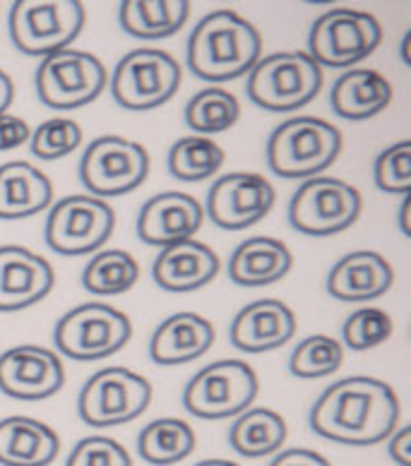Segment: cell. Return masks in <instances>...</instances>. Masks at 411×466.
<instances>
[{
    "label": "cell",
    "mask_w": 411,
    "mask_h": 466,
    "mask_svg": "<svg viewBox=\"0 0 411 466\" xmlns=\"http://www.w3.org/2000/svg\"><path fill=\"white\" fill-rule=\"evenodd\" d=\"M399 400L387 382L354 375L330 385L308 413L313 433L339 445H378L395 433Z\"/></svg>",
    "instance_id": "obj_1"
},
{
    "label": "cell",
    "mask_w": 411,
    "mask_h": 466,
    "mask_svg": "<svg viewBox=\"0 0 411 466\" xmlns=\"http://www.w3.org/2000/svg\"><path fill=\"white\" fill-rule=\"evenodd\" d=\"M262 54V36L233 10H217L198 22L188 39V66L200 80L231 82L251 73Z\"/></svg>",
    "instance_id": "obj_2"
},
{
    "label": "cell",
    "mask_w": 411,
    "mask_h": 466,
    "mask_svg": "<svg viewBox=\"0 0 411 466\" xmlns=\"http://www.w3.org/2000/svg\"><path fill=\"white\" fill-rule=\"evenodd\" d=\"M342 152V133L315 116L279 123L267 140V167L279 178L308 180L323 174Z\"/></svg>",
    "instance_id": "obj_3"
},
{
    "label": "cell",
    "mask_w": 411,
    "mask_h": 466,
    "mask_svg": "<svg viewBox=\"0 0 411 466\" xmlns=\"http://www.w3.org/2000/svg\"><path fill=\"white\" fill-rule=\"evenodd\" d=\"M323 89V67L303 51L260 58L248 73L246 92L255 106L289 114L311 104Z\"/></svg>",
    "instance_id": "obj_4"
},
{
    "label": "cell",
    "mask_w": 411,
    "mask_h": 466,
    "mask_svg": "<svg viewBox=\"0 0 411 466\" xmlns=\"http://www.w3.org/2000/svg\"><path fill=\"white\" fill-rule=\"evenodd\" d=\"M85 20V5L77 0H20L10 7L7 32L20 54L46 58L70 48L80 36Z\"/></svg>",
    "instance_id": "obj_5"
},
{
    "label": "cell",
    "mask_w": 411,
    "mask_h": 466,
    "mask_svg": "<svg viewBox=\"0 0 411 466\" xmlns=\"http://www.w3.org/2000/svg\"><path fill=\"white\" fill-rule=\"evenodd\" d=\"M258 392V373L246 360H217L192 375L183 390V409L205 420L231 419L248 411Z\"/></svg>",
    "instance_id": "obj_6"
},
{
    "label": "cell",
    "mask_w": 411,
    "mask_h": 466,
    "mask_svg": "<svg viewBox=\"0 0 411 466\" xmlns=\"http://www.w3.org/2000/svg\"><path fill=\"white\" fill-rule=\"evenodd\" d=\"M133 337V322L107 303H82L67 310L54 329V341L73 360H101L118 353Z\"/></svg>",
    "instance_id": "obj_7"
},
{
    "label": "cell",
    "mask_w": 411,
    "mask_h": 466,
    "mask_svg": "<svg viewBox=\"0 0 411 466\" xmlns=\"http://www.w3.org/2000/svg\"><path fill=\"white\" fill-rule=\"evenodd\" d=\"M152 385L130 368L111 366L87 380L77 397V413L87 426L111 428L130 423L147 411Z\"/></svg>",
    "instance_id": "obj_8"
},
{
    "label": "cell",
    "mask_w": 411,
    "mask_h": 466,
    "mask_svg": "<svg viewBox=\"0 0 411 466\" xmlns=\"http://www.w3.org/2000/svg\"><path fill=\"white\" fill-rule=\"evenodd\" d=\"M383 27L371 13L354 7H334L313 22L308 56L320 67H352L380 46Z\"/></svg>",
    "instance_id": "obj_9"
},
{
    "label": "cell",
    "mask_w": 411,
    "mask_h": 466,
    "mask_svg": "<svg viewBox=\"0 0 411 466\" xmlns=\"http://www.w3.org/2000/svg\"><path fill=\"white\" fill-rule=\"evenodd\" d=\"M180 66L161 48H138L118 60L111 77L116 104L128 111H152L173 99L180 87Z\"/></svg>",
    "instance_id": "obj_10"
},
{
    "label": "cell",
    "mask_w": 411,
    "mask_h": 466,
    "mask_svg": "<svg viewBox=\"0 0 411 466\" xmlns=\"http://www.w3.org/2000/svg\"><path fill=\"white\" fill-rule=\"evenodd\" d=\"M361 207V193L352 183L330 176H315L292 195L289 224L305 236L325 238L354 227Z\"/></svg>",
    "instance_id": "obj_11"
},
{
    "label": "cell",
    "mask_w": 411,
    "mask_h": 466,
    "mask_svg": "<svg viewBox=\"0 0 411 466\" xmlns=\"http://www.w3.org/2000/svg\"><path fill=\"white\" fill-rule=\"evenodd\" d=\"M107 82L104 63L97 56L77 48H66L41 58L34 77L41 104L56 111H73L92 104L104 92Z\"/></svg>",
    "instance_id": "obj_12"
},
{
    "label": "cell",
    "mask_w": 411,
    "mask_h": 466,
    "mask_svg": "<svg viewBox=\"0 0 411 466\" xmlns=\"http://www.w3.org/2000/svg\"><path fill=\"white\" fill-rule=\"evenodd\" d=\"M116 227V212L107 200L92 195H67L51 207L46 217V246L58 255L99 253L111 238Z\"/></svg>",
    "instance_id": "obj_13"
},
{
    "label": "cell",
    "mask_w": 411,
    "mask_h": 466,
    "mask_svg": "<svg viewBox=\"0 0 411 466\" xmlns=\"http://www.w3.org/2000/svg\"><path fill=\"white\" fill-rule=\"evenodd\" d=\"M149 174V154L142 145L118 135L89 142L80 161V180L92 198L107 200L133 193Z\"/></svg>",
    "instance_id": "obj_14"
},
{
    "label": "cell",
    "mask_w": 411,
    "mask_h": 466,
    "mask_svg": "<svg viewBox=\"0 0 411 466\" xmlns=\"http://www.w3.org/2000/svg\"><path fill=\"white\" fill-rule=\"evenodd\" d=\"M274 200L277 190L270 180L251 171H236L214 180L207 193V214L220 228L243 231L265 219Z\"/></svg>",
    "instance_id": "obj_15"
},
{
    "label": "cell",
    "mask_w": 411,
    "mask_h": 466,
    "mask_svg": "<svg viewBox=\"0 0 411 466\" xmlns=\"http://www.w3.org/2000/svg\"><path fill=\"white\" fill-rule=\"evenodd\" d=\"M66 385L58 353L36 344H22L0 353V392L20 401L54 397Z\"/></svg>",
    "instance_id": "obj_16"
},
{
    "label": "cell",
    "mask_w": 411,
    "mask_h": 466,
    "mask_svg": "<svg viewBox=\"0 0 411 466\" xmlns=\"http://www.w3.org/2000/svg\"><path fill=\"white\" fill-rule=\"evenodd\" d=\"M205 209L188 193H159L149 198L138 214V236L147 246L169 248L190 240L202 228Z\"/></svg>",
    "instance_id": "obj_17"
},
{
    "label": "cell",
    "mask_w": 411,
    "mask_h": 466,
    "mask_svg": "<svg viewBox=\"0 0 411 466\" xmlns=\"http://www.w3.org/2000/svg\"><path fill=\"white\" fill-rule=\"evenodd\" d=\"M56 284L46 258L22 246H0V313H17L39 303Z\"/></svg>",
    "instance_id": "obj_18"
},
{
    "label": "cell",
    "mask_w": 411,
    "mask_h": 466,
    "mask_svg": "<svg viewBox=\"0 0 411 466\" xmlns=\"http://www.w3.org/2000/svg\"><path fill=\"white\" fill-rule=\"evenodd\" d=\"M296 327V315L284 300L262 299L241 308L233 318L229 337L239 351L267 353L292 341Z\"/></svg>",
    "instance_id": "obj_19"
},
{
    "label": "cell",
    "mask_w": 411,
    "mask_h": 466,
    "mask_svg": "<svg viewBox=\"0 0 411 466\" xmlns=\"http://www.w3.org/2000/svg\"><path fill=\"white\" fill-rule=\"evenodd\" d=\"M395 269L380 253L356 250L344 255L327 272L325 289L332 299L344 303H364L390 291Z\"/></svg>",
    "instance_id": "obj_20"
},
{
    "label": "cell",
    "mask_w": 411,
    "mask_h": 466,
    "mask_svg": "<svg viewBox=\"0 0 411 466\" xmlns=\"http://www.w3.org/2000/svg\"><path fill=\"white\" fill-rule=\"evenodd\" d=\"M217 274H220L217 253L195 238L161 248L152 265L154 284L171 293L198 291L207 287Z\"/></svg>",
    "instance_id": "obj_21"
},
{
    "label": "cell",
    "mask_w": 411,
    "mask_h": 466,
    "mask_svg": "<svg viewBox=\"0 0 411 466\" xmlns=\"http://www.w3.org/2000/svg\"><path fill=\"white\" fill-rule=\"evenodd\" d=\"M214 344L212 322L198 313H173L159 322L149 339L157 366H183L200 359Z\"/></svg>",
    "instance_id": "obj_22"
},
{
    "label": "cell",
    "mask_w": 411,
    "mask_h": 466,
    "mask_svg": "<svg viewBox=\"0 0 411 466\" xmlns=\"http://www.w3.org/2000/svg\"><path fill=\"white\" fill-rule=\"evenodd\" d=\"M60 452V438L44 420L7 416L0 420V464L48 466Z\"/></svg>",
    "instance_id": "obj_23"
},
{
    "label": "cell",
    "mask_w": 411,
    "mask_h": 466,
    "mask_svg": "<svg viewBox=\"0 0 411 466\" xmlns=\"http://www.w3.org/2000/svg\"><path fill=\"white\" fill-rule=\"evenodd\" d=\"M54 200V186L29 161H7L0 167V219H29Z\"/></svg>",
    "instance_id": "obj_24"
},
{
    "label": "cell",
    "mask_w": 411,
    "mask_h": 466,
    "mask_svg": "<svg viewBox=\"0 0 411 466\" xmlns=\"http://www.w3.org/2000/svg\"><path fill=\"white\" fill-rule=\"evenodd\" d=\"M292 265V250L282 240L272 236H255L243 240L231 253L229 277L239 287H267L284 279Z\"/></svg>",
    "instance_id": "obj_25"
},
{
    "label": "cell",
    "mask_w": 411,
    "mask_h": 466,
    "mask_svg": "<svg viewBox=\"0 0 411 466\" xmlns=\"http://www.w3.org/2000/svg\"><path fill=\"white\" fill-rule=\"evenodd\" d=\"M330 104L339 118L368 120L390 106L392 85L378 70L354 67L332 85Z\"/></svg>",
    "instance_id": "obj_26"
},
{
    "label": "cell",
    "mask_w": 411,
    "mask_h": 466,
    "mask_svg": "<svg viewBox=\"0 0 411 466\" xmlns=\"http://www.w3.org/2000/svg\"><path fill=\"white\" fill-rule=\"evenodd\" d=\"M188 17V0H126L118 5V22L123 32L142 41L171 36L186 25Z\"/></svg>",
    "instance_id": "obj_27"
},
{
    "label": "cell",
    "mask_w": 411,
    "mask_h": 466,
    "mask_svg": "<svg viewBox=\"0 0 411 466\" xmlns=\"http://www.w3.org/2000/svg\"><path fill=\"white\" fill-rule=\"evenodd\" d=\"M289 435L286 420L277 411L265 407L239 413L229 431V442L241 457L258 460L282 450Z\"/></svg>",
    "instance_id": "obj_28"
},
{
    "label": "cell",
    "mask_w": 411,
    "mask_h": 466,
    "mask_svg": "<svg viewBox=\"0 0 411 466\" xmlns=\"http://www.w3.org/2000/svg\"><path fill=\"white\" fill-rule=\"evenodd\" d=\"M198 445L190 423L173 416L147 423L138 435V454L147 464L171 466L190 457Z\"/></svg>",
    "instance_id": "obj_29"
},
{
    "label": "cell",
    "mask_w": 411,
    "mask_h": 466,
    "mask_svg": "<svg viewBox=\"0 0 411 466\" xmlns=\"http://www.w3.org/2000/svg\"><path fill=\"white\" fill-rule=\"evenodd\" d=\"M139 279V265L126 250H99L82 269V287L94 296H120Z\"/></svg>",
    "instance_id": "obj_30"
},
{
    "label": "cell",
    "mask_w": 411,
    "mask_h": 466,
    "mask_svg": "<svg viewBox=\"0 0 411 466\" xmlns=\"http://www.w3.org/2000/svg\"><path fill=\"white\" fill-rule=\"evenodd\" d=\"M224 167V149L210 137L202 135H188L173 142L169 152V171L173 178L198 183V180L212 178Z\"/></svg>",
    "instance_id": "obj_31"
},
{
    "label": "cell",
    "mask_w": 411,
    "mask_h": 466,
    "mask_svg": "<svg viewBox=\"0 0 411 466\" xmlns=\"http://www.w3.org/2000/svg\"><path fill=\"white\" fill-rule=\"evenodd\" d=\"M183 118L192 133L207 137V135L224 133L236 126L241 118V104L226 89L207 87L188 101Z\"/></svg>",
    "instance_id": "obj_32"
},
{
    "label": "cell",
    "mask_w": 411,
    "mask_h": 466,
    "mask_svg": "<svg viewBox=\"0 0 411 466\" xmlns=\"http://www.w3.org/2000/svg\"><path fill=\"white\" fill-rule=\"evenodd\" d=\"M342 363H344L342 341L330 334H311L293 349L292 359H289V370L296 378L315 380L337 373Z\"/></svg>",
    "instance_id": "obj_33"
},
{
    "label": "cell",
    "mask_w": 411,
    "mask_h": 466,
    "mask_svg": "<svg viewBox=\"0 0 411 466\" xmlns=\"http://www.w3.org/2000/svg\"><path fill=\"white\" fill-rule=\"evenodd\" d=\"M392 329H395V322L385 310L358 308L342 325V339H344L342 347H349L352 351H368L390 339Z\"/></svg>",
    "instance_id": "obj_34"
},
{
    "label": "cell",
    "mask_w": 411,
    "mask_h": 466,
    "mask_svg": "<svg viewBox=\"0 0 411 466\" xmlns=\"http://www.w3.org/2000/svg\"><path fill=\"white\" fill-rule=\"evenodd\" d=\"M29 145L36 159H63L82 145V127L73 118L44 120L29 137Z\"/></svg>",
    "instance_id": "obj_35"
},
{
    "label": "cell",
    "mask_w": 411,
    "mask_h": 466,
    "mask_svg": "<svg viewBox=\"0 0 411 466\" xmlns=\"http://www.w3.org/2000/svg\"><path fill=\"white\" fill-rule=\"evenodd\" d=\"M373 178L383 193L409 195L411 190V142L402 140L383 149L373 164Z\"/></svg>",
    "instance_id": "obj_36"
},
{
    "label": "cell",
    "mask_w": 411,
    "mask_h": 466,
    "mask_svg": "<svg viewBox=\"0 0 411 466\" xmlns=\"http://www.w3.org/2000/svg\"><path fill=\"white\" fill-rule=\"evenodd\" d=\"M66 466H133V460L118 440L89 435L73 447Z\"/></svg>",
    "instance_id": "obj_37"
},
{
    "label": "cell",
    "mask_w": 411,
    "mask_h": 466,
    "mask_svg": "<svg viewBox=\"0 0 411 466\" xmlns=\"http://www.w3.org/2000/svg\"><path fill=\"white\" fill-rule=\"evenodd\" d=\"M32 137L27 120L13 114H0V152L27 145Z\"/></svg>",
    "instance_id": "obj_38"
},
{
    "label": "cell",
    "mask_w": 411,
    "mask_h": 466,
    "mask_svg": "<svg viewBox=\"0 0 411 466\" xmlns=\"http://www.w3.org/2000/svg\"><path fill=\"white\" fill-rule=\"evenodd\" d=\"M270 466H332L330 461L318 454L315 450H305V447H293L279 452Z\"/></svg>",
    "instance_id": "obj_39"
},
{
    "label": "cell",
    "mask_w": 411,
    "mask_h": 466,
    "mask_svg": "<svg viewBox=\"0 0 411 466\" xmlns=\"http://www.w3.org/2000/svg\"><path fill=\"white\" fill-rule=\"evenodd\" d=\"M390 457L397 466H411V428H399L397 433H392L390 438Z\"/></svg>",
    "instance_id": "obj_40"
},
{
    "label": "cell",
    "mask_w": 411,
    "mask_h": 466,
    "mask_svg": "<svg viewBox=\"0 0 411 466\" xmlns=\"http://www.w3.org/2000/svg\"><path fill=\"white\" fill-rule=\"evenodd\" d=\"M13 99H15L13 77H10L5 70H0V114H7V106L13 104Z\"/></svg>",
    "instance_id": "obj_41"
},
{
    "label": "cell",
    "mask_w": 411,
    "mask_h": 466,
    "mask_svg": "<svg viewBox=\"0 0 411 466\" xmlns=\"http://www.w3.org/2000/svg\"><path fill=\"white\" fill-rule=\"evenodd\" d=\"M409 209H411V198L405 195V200H402V207H399V228L405 236H411V221H409Z\"/></svg>",
    "instance_id": "obj_42"
},
{
    "label": "cell",
    "mask_w": 411,
    "mask_h": 466,
    "mask_svg": "<svg viewBox=\"0 0 411 466\" xmlns=\"http://www.w3.org/2000/svg\"><path fill=\"white\" fill-rule=\"evenodd\" d=\"M409 44H411V32L405 34V39H402V60H405V66H411L409 60Z\"/></svg>",
    "instance_id": "obj_43"
},
{
    "label": "cell",
    "mask_w": 411,
    "mask_h": 466,
    "mask_svg": "<svg viewBox=\"0 0 411 466\" xmlns=\"http://www.w3.org/2000/svg\"><path fill=\"white\" fill-rule=\"evenodd\" d=\"M195 466H239V464L229 460H205V461H198Z\"/></svg>",
    "instance_id": "obj_44"
}]
</instances>
